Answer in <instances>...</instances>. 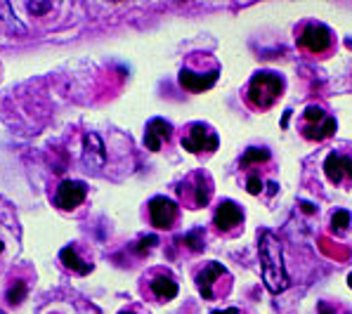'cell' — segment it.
<instances>
[{
	"instance_id": "obj_7",
	"label": "cell",
	"mask_w": 352,
	"mask_h": 314,
	"mask_svg": "<svg viewBox=\"0 0 352 314\" xmlns=\"http://www.w3.org/2000/svg\"><path fill=\"white\" fill-rule=\"evenodd\" d=\"M180 142L187 151H192V154H197V156L213 154V151L220 147V137L215 135V130L210 126H206V123H189Z\"/></svg>"
},
{
	"instance_id": "obj_4",
	"label": "cell",
	"mask_w": 352,
	"mask_h": 314,
	"mask_svg": "<svg viewBox=\"0 0 352 314\" xmlns=\"http://www.w3.org/2000/svg\"><path fill=\"white\" fill-rule=\"evenodd\" d=\"M177 197H180V203L189 210L204 208L213 197V180L206 170H194L177 185Z\"/></svg>"
},
{
	"instance_id": "obj_2",
	"label": "cell",
	"mask_w": 352,
	"mask_h": 314,
	"mask_svg": "<svg viewBox=\"0 0 352 314\" xmlns=\"http://www.w3.org/2000/svg\"><path fill=\"white\" fill-rule=\"evenodd\" d=\"M220 78V64L215 62L213 55H189V62L180 69V85L187 93H204L215 85Z\"/></svg>"
},
{
	"instance_id": "obj_15",
	"label": "cell",
	"mask_w": 352,
	"mask_h": 314,
	"mask_svg": "<svg viewBox=\"0 0 352 314\" xmlns=\"http://www.w3.org/2000/svg\"><path fill=\"white\" fill-rule=\"evenodd\" d=\"M59 260H62V265L67 269H72L74 274H78V277H85L88 272H93V265L88 262V260H83L78 256V251H76V246H67L59 251Z\"/></svg>"
},
{
	"instance_id": "obj_14",
	"label": "cell",
	"mask_w": 352,
	"mask_h": 314,
	"mask_svg": "<svg viewBox=\"0 0 352 314\" xmlns=\"http://www.w3.org/2000/svg\"><path fill=\"white\" fill-rule=\"evenodd\" d=\"M173 139V126L164 118H151L144 128V147L149 151H161L170 144Z\"/></svg>"
},
{
	"instance_id": "obj_3",
	"label": "cell",
	"mask_w": 352,
	"mask_h": 314,
	"mask_svg": "<svg viewBox=\"0 0 352 314\" xmlns=\"http://www.w3.org/2000/svg\"><path fill=\"white\" fill-rule=\"evenodd\" d=\"M284 93V78L274 71H258L246 88V104L256 111H267L279 102Z\"/></svg>"
},
{
	"instance_id": "obj_27",
	"label": "cell",
	"mask_w": 352,
	"mask_h": 314,
	"mask_svg": "<svg viewBox=\"0 0 352 314\" xmlns=\"http://www.w3.org/2000/svg\"><path fill=\"white\" fill-rule=\"evenodd\" d=\"M3 248H5V246H3V241H0V253H3Z\"/></svg>"
},
{
	"instance_id": "obj_11",
	"label": "cell",
	"mask_w": 352,
	"mask_h": 314,
	"mask_svg": "<svg viewBox=\"0 0 352 314\" xmlns=\"http://www.w3.org/2000/svg\"><path fill=\"white\" fill-rule=\"evenodd\" d=\"M144 286H147L149 298H154L159 302H168L177 295V281L170 277L168 269H154V272H149L147 281H142V289Z\"/></svg>"
},
{
	"instance_id": "obj_12",
	"label": "cell",
	"mask_w": 352,
	"mask_h": 314,
	"mask_svg": "<svg viewBox=\"0 0 352 314\" xmlns=\"http://www.w3.org/2000/svg\"><path fill=\"white\" fill-rule=\"evenodd\" d=\"M324 172L331 185H350L352 187V154L331 151L324 161Z\"/></svg>"
},
{
	"instance_id": "obj_9",
	"label": "cell",
	"mask_w": 352,
	"mask_h": 314,
	"mask_svg": "<svg viewBox=\"0 0 352 314\" xmlns=\"http://www.w3.org/2000/svg\"><path fill=\"white\" fill-rule=\"evenodd\" d=\"M220 281H232V274L225 269V265L208 262L206 267H201V272L197 274V289L201 298H206V300L225 298V293L220 291Z\"/></svg>"
},
{
	"instance_id": "obj_19",
	"label": "cell",
	"mask_w": 352,
	"mask_h": 314,
	"mask_svg": "<svg viewBox=\"0 0 352 314\" xmlns=\"http://www.w3.org/2000/svg\"><path fill=\"white\" fill-rule=\"evenodd\" d=\"M182 246H187L192 253H201L204 251V229H194V232H189V234H185L180 239Z\"/></svg>"
},
{
	"instance_id": "obj_23",
	"label": "cell",
	"mask_w": 352,
	"mask_h": 314,
	"mask_svg": "<svg viewBox=\"0 0 352 314\" xmlns=\"http://www.w3.org/2000/svg\"><path fill=\"white\" fill-rule=\"evenodd\" d=\"M210 314H239V310H236V307H230V310H215Z\"/></svg>"
},
{
	"instance_id": "obj_28",
	"label": "cell",
	"mask_w": 352,
	"mask_h": 314,
	"mask_svg": "<svg viewBox=\"0 0 352 314\" xmlns=\"http://www.w3.org/2000/svg\"><path fill=\"white\" fill-rule=\"evenodd\" d=\"M0 314H5V312H0Z\"/></svg>"
},
{
	"instance_id": "obj_10",
	"label": "cell",
	"mask_w": 352,
	"mask_h": 314,
	"mask_svg": "<svg viewBox=\"0 0 352 314\" xmlns=\"http://www.w3.org/2000/svg\"><path fill=\"white\" fill-rule=\"evenodd\" d=\"M147 213L156 229H173L175 222L180 220V205L168 197H154L147 205Z\"/></svg>"
},
{
	"instance_id": "obj_22",
	"label": "cell",
	"mask_w": 352,
	"mask_h": 314,
	"mask_svg": "<svg viewBox=\"0 0 352 314\" xmlns=\"http://www.w3.org/2000/svg\"><path fill=\"white\" fill-rule=\"evenodd\" d=\"M246 189L253 194V197H258L260 192H263V180L258 177V172H251L248 175V180H246Z\"/></svg>"
},
{
	"instance_id": "obj_21",
	"label": "cell",
	"mask_w": 352,
	"mask_h": 314,
	"mask_svg": "<svg viewBox=\"0 0 352 314\" xmlns=\"http://www.w3.org/2000/svg\"><path fill=\"white\" fill-rule=\"evenodd\" d=\"M156 236H144V239H140L138 243H135V251L140 253V256H147V253L151 251V246H156Z\"/></svg>"
},
{
	"instance_id": "obj_20",
	"label": "cell",
	"mask_w": 352,
	"mask_h": 314,
	"mask_svg": "<svg viewBox=\"0 0 352 314\" xmlns=\"http://www.w3.org/2000/svg\"><path fill=\"white\" fill-rule=\"evenodd\" d=\"M319 314H352L348 307L340 305V302H329V300H322L319 302Z\"/></svg>"
},
{
	"instance_id": "obj_24",
	"label": "cell",
	"mask_w": 352,
	"mask_h": 314,
	"mask_svg": "<svg viewBox=\"0 0 352 314\" xmlns=\"http://www.w3.org/2000/svg\"><path fill=\"white\" fill-rule=\"evenodd\" d=\"M302 210H305V213H315V205H310V203H302Z\"/></svg>"
},
{
	"instance_id": "obj_5",
	"label": "cell",
	"mask_w": 352,
	"mask_h": 314,
	"mask_svg": "<svg viewBox=\"0 0 352 314\" xmlns=\"http://www.w3.org/2000/svg\"><path fill=\"white\" fill-rule=\"evenodd\" d=\"M300 135L305 139H312V142H324L336 133V118L329 113L324 106L319 104H310L300 116Z\"/></svg>"
},
{
	"instance_id": "obj_18",
	"label": "cell",
	"mask_w": 352,
	"mask_h": 314,
	"mask_svg": "<svg viewBox=\"0 0 352 314\" xmlns=\"http://www.w3.org/2000/svg\"><path fill=\"white\" fill-rule=\"evenodd\" d=\"M352 225V215L350 210H336V213L331 215V232L333 234H345L348 232V227Z\"/></svg>"
},
{
	"instance_id": "obj_6",
	"label": "cell",
	"mask_w": 352,
	"mask_h": 314,
	"mask_svg": "<svg viewBox=\"0 0 352 314\" xmlns=\"http://www.w3.org/2000/svg\"><path fill=\"white\" fill-rule=\"evenodd\" d=\"M296 43L302 52L319 57V55H329V52L333 50L336 38L329 26L319 24V21H307V24H302L300 31H298Z\"/></svg>"
},
{
	"instance_id": "obj_26",
	"label": "cell",
	"mask_w": 352,
	"mask_h": 314,
	"mask_svg": "<svg viewBox=\"0 0 352 314\" xmlns=\"http://www.w3.org/2000/svg\"><path fill=\"white\" fill-rule=\"evenodd\" d=\"M348 284H350V289H352V274H350V277H348Z\"/></svg>"
},
{
	"instance_id": "obj_25",
	"label": "cell",
	"mask_w": 352,
	"mask_h": 314,
	"mask_svg": "<svg viewBox=\"0 0 352 314\" xmlns=\"http://www.w3.org/2000/svg\"><path fill=\"white\" fill-rule=\"evenodd\" d=\"M121 314H138V312H133V310H126V312H121Z\"/></svg>"
},
{
	"instance_id": "obj_1",
	"label": "cell",
	"mask_w": 352,
	"mask_h": 314,
	"mask_svg": "<svg viewBox=\"0 0 352 314\" xmlns=\"http://www.w3.org/2000/svg\"><path fill=\"white\" fill-rule=\"evenodd\" d=\"M258 256L260 265H263V281L267 286L270 293H284L291 286V279L286 274L284 267V258H281V246L277 241V236L272 232L263 229L258 236Z\"/></svg>"
},
{
	"instance_id": "obj_13",
	"label": "cell",
	"mask_w": 352,
	"mask_h": 314,
	"mask_svg": "<svg viewBox=\"0 0 352 314\" xmlns=\"http://www.w3.org/2000/svg\"><path fill=\"white\" fill-rule=\"evenodd\" d=\"M88 197V187L83 182H76V180H64L62 185L57 187L55 194V205L62 210H74L78 208L80 203L85 201Z\"/></svg>"
},
{
	"instance_id": "obj_16",
	"label": "cell",
	"mask_w": 352,
	"mask_h": 314,
	"mask_svg": "<svg viewBox=\"0 0 352 314\" xmlns=\"http://www.w3.org/2000/svg\"><path fill=\"white\" fill-rule=\"evenodd\" d=\"M270 159H272V154H270L267 147H248L241 156V168L265 166V164H270Z\"/></svg>"
},
{
	"instance_id": "obj_17",
	"label": "cell",
	"mask_w": 352,
	"mask_h": 314,
	"mask_svg": "<svg viewBox=\"0 0 352 314\" xmlns=\"http://www.w3.org/2000/svg\"><path fill=\"white\" fill-rule=\"evenodd\" d=\"M26 293H29V281L26 279H19V277H14V279H10V286H8V302L10 305H19V302H24V298Z\"/></svg>"
},
{
	"instance_id": "obj_8",
	"label": "cell",
	"mask_w": 352,
	"mask_h": 314,
	"mask_svg": "<svg viewBox=\"0 0 352 314\" xmlns=\"http://www.w3.org/2000/svg\"><path fill=\"white\" fill-rule=\"evenodd\" d=\"M213 225L220 236L232 239V236L241 234L243 229V208L234 201H220V205L213 213Z\"/></svg>"
}]
</instances>
